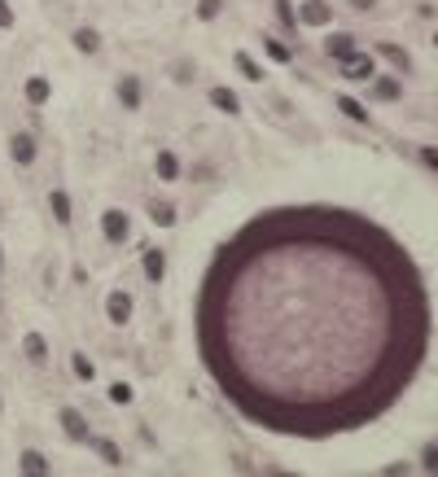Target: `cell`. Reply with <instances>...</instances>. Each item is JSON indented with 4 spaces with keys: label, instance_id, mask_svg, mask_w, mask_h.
Segmentation results:
<instances>
[{
    "label": "cell",
    "instance_id": "6da1fadb",
    "mask_svg": "<svg viewBox=\"0 0 438 477\" xmlns=\"http://www.w3.org/2000/svg\"><path fill=\"white\" fill-rule=\"evenodd\" d=\"M430 346V298L408 249L342 206L254 214L197 293V351L259 429L333 438L377 421Z\"/></svg>",
    "mask_w": 438,
    "mask_h": 477
},
{
    "label": "cell",
    "instance_id": "7a4b0ae2",
    "mask_svg": "<svg viewBox=\"0 0 438 477\" xmlns=\"http://www.w3.org/2000/svg\"><path fill=\"white\" fill-rule=\"evenodd\" d=\"M101 232H105V241H110V245H123L127 236H132V219H127V210L110 206V210L101 214Z\"/></svg>",
    "mask_w": 438,
    "mask_h": 477
},
{
    "label": "cell",
    "instance_id": "3957f363",
    "mask_svg": "<svg viewBox=\"0 0 438 477\" xmlns=\"http://www.w3.org/2000/svg\"><path fill=\"white\" fill-rule=\"evenodd\" d=\"M298 22L303 27H329V22H333V5H329V0H307L298 9Z\"/></svg>",
    "mask_w": 438,
    "mask_h": 477
},
{
    "label": "cell",
    "instance_id": "277c9868",
    "mask_svg": "<svg viewBox=\"0 0 438 477\" xmlns=\"http://www.w3.org/2000/svg\"><path fill=\"white\" fill-rule=\"evenodd\" d=\"M105 315H110V324H127V320H132V293L114 289L110 298H105Z\"/></svg>",
    "mask_w": 438,
    "mask_h": 477
},
{
    "label": "cell",
    "instance_id": "5b68a950",
    "mask_svg": "<svg viewBox=\"0 0 438 477\" xmlns=\"http://www.w3.org/2000/svg\"><path fill=\"white\" fill-rule=\"evenodd\" d=\"M140 263H145V276L158 285L162 276H167V254H162V249H153V245H145L140 249Z\"/></svg>",
    "mask_w": 438,
    "mask_h": 477
},
{
    "label": "cell",
    "instance_id": "8992f818",
    "mask_svg": "<svg viewBox=\"0 0 438 477\" xmlns=\"http://www.w3.org/2000/svg\"><path fill=\"white\" fill-rule=\"evenodd\" d=\"M342 75H347V79H355V83H364V79H373V62H369V57H342Z\"/></svg>",
    "mask_w": 438,
    "mask_h": 477
},
{
    "label": "cell",
    "instance_id": "52a82bcc",
    "mask_svg": "<svg viewBox=\"0 0 438 477\" xmlns=\"http://www.w3.org/2000/svg\"><path fill=\"white\" fill-rule=\"evenodd\" d=\"M9 145H14V149H9V153H14V162H18V166H31V162H35V136H27V132H18L14 140H9Z\"/></svg>",
    "mask_w": 438,
    "mask_h": 477
},
{
    "label": "cell",
    "instance_id": "ba28073f",
    "mask_svg": "<svg viewBox=\"0 0 438 477\" xmlns=\"http://www.w3.org/2000/svg\"><path fill=\"white\" fill-rule=\"evenodd\" d=\"M377 53H382V57H386V62H390V66H395V70H399V75H408V70H412V57H408L404 49H399V44H390V40H382V44H377Z\"/></svg>",
    "mask_w": 438,
    "mask_h": 477
},
{
    "label": "cell",
    "instance_id": "9c48e42d",
    "mask_svg": "<svg viewBox=\"0 0 438 477\" xmlns=\"http://www.w3.org/2000/svg\"><path fill=\"white\" fill-rule=\"evenodd\" d=\"M62 425H66V434L75 438V443H88V438H92V434H88V421H84L75 408H62Z\"/></svg>",
    "mask_w": 438,
    "mask_h": 477
},
{
    "label": "cell",
    "instance_id": "30bf717a",
    "mask_svg": "<svg viewBox=\"0 0 438 477\" xmlns=\"http://www.w3.org/2000/svg\"><path fill=\"white\" fill-rule=\"evenodd\" d=\"M210 105H215L219 114H241V97H237L232 88H210Z\"/></svg>",
    "mask_w": 438,
    "mask_h": 477
},
{
    "label": "cell",
    "instance_id": "8fae6325",
    "mask_svg": "<svg viewBox=\"0 0 438 477\" xmlns=\"http://www.w3.org/2000/svg\"><path fill=\"white\" fill-rule=\"evenodd\" d=\"M153 171H158V180H180V158H175V153L171 149H162L158 153V158H153Z\"/></svg>",
    "mask_w": 438,
    "mask_h": 477
},
{
    "label": "cell",
    "instance_id": "7c38bea8",
    "mask_svg": "<svg viewBox=\"0 0 438 477\" xmlns=\"http://www.w3.org/2000/svg\"><path fill=\"white\" fill-rule=\"evenodd\" d=\"M373 97L377 101H399V97H404V83L390 79V75H377L373 79Z\"/></svg>",
    "mask_w": 438,
    "mask_h": 477
},
{
    "label": "cell",
    "instance_id": "4fadbf2b",
    "mask_svg": "<svg viewBox=\"0 0 438 477\" xmlns=\"http://www.w3.org/2000/svg\"><path fill=\"white\" fill-rule=\"evenodd\" d=\"M88 443H92V451H97L110 469H123V451H118V443H110V438H88Z\"/></svg>",
    "mask_w": 438,
    "mask_h": 477
},
{
    "label": "cell",
    "instance_id": "5bb4252c",
    "mask_svg": "<svg viewBox=\"0 0 438 477\" xmlns=\"http://www.w3.org/2000/svg\"><path fill=\"white\" fill-rule=\"evenodd\" d=\"M118 101H123L127 110H140V79H136V75H123V79H118Z\"/></svg>",
    "mask_w": 438,
    "mask_h": 477
},
{
    "label": "cell",
    "instance_id": "9a60e30c",
    "mask_svg": "<svg viewBox=\"0 0 438 477\" xmlns=\"http://www.w3.org/2000/svg\"><path fill=\"white\" fill-rule=\"evenodd\" d=\"M22 351H27L31 364H44V359H49V342H44L40 333H27V337H22Z\"/></svg>",
    "mask_w": 438,
    "mask_h": 477
},
{
    "label": "cell",
    "instance_id": "2e32d148",
    "mask_svg": "<svg viewBox=\"0 0 438 477\" xmlns=\"http://www.w3.org/2000/svg\"><path fill=\"white\" fill-rule=\"evenodd\" d=\"M325 53H329V57H351V53H355V35H347V31H342V35H329V40H325Z\"/></svg>",
    "mask_w": 438,
    "mask_h": 477
},
{
    "label": "cell",
    "instance_id": "e0dca14e",
    "mask_svg": "<svg viewBox=\"0 0 438 477\" xmlns=\"http://www.w3.org/2000/svg\"><path fill=\"white\" fill-rule=\"evenodd\" d=\"M22 92H27V101H31V105H44V101H49V79H44V75H31Z\"/></svg>",
    "mask_w": 438,
    "mask_h": 477
},
{
    "label": "cell",
    "instance_id": "ac0fdd59",
    "mask_svg": "<svg viewBox=\"0 0 438 477\" xmlns=\"http://www.w3.org/2000/svg\"><path fill=\"white\" fill-rule=\"evenodd\" d=\"M18 469H22V473H40V477H44V473H53V469H49V460H44L40 451H22Z\"/></svg>",
    "mask_w": 438,
    "mask_h": 477
},
{
    "label": "cell",
    "instance_id": "d6986e66",
    "mask_svg": "<svg viewBox=\"0 0 438 477\" xmlns=\"http://www.w3.org/2000/svg\"><path fill=\"white\" fill-rule=\"evenodd\" d=\"M49 206H53V219L57 223H70V197L62 193V188H53V193H49Z\"/></svg>",
    "mask_w": 438,
    "mask_h": 477
},
{
    "label": "cell",
    "instance_id": "ffe728a7",
    "mask_svg": "<svg viewBox=\"0 0 438 477\" xmlns=\"http://www.w3.org/2000/svg\"><path fill=\"white\" fill-rule=\"evenodd\" d=\"M75 49H79V53H97V49H101V35L92 31V27H79V31H75Z\"/></svg>",
    "mask_w": 438,
    "mask_h": 477
},
{
    "label": "cell",
    "instance_id": "44dd1931",
    "mask_svg": "<svg viewBox=\"0 0 438 477\" xmlns=\"http://www.w3.org/2000/svg\"><path fill=\"white\" fill-rule=\"evenodd\" d=\"M232 62H237V70H241V75H245V79H250V83H263V70H259V62H254V57H250V53H237V57H232Z\"/></svg>",
    "mask_w": 438,
    "mask_h": 477
},
{
    "label": "cell",
    "instance_id": "7402d4cb",
    "mask_svg": "<svg viewBox=\"0 0 438 477\" xmlns=\"http://www.w3.org/2000/svg\"><path fill=\"white\" fill-rule=\"evenodd\" d=\"M70 368H75V377H79V381H92V377H97V368H92V359H88L84 351L70 355Z\"/></svg>",
    "mask_w": 438,
    "mask_h": 477
},
{
    "label": "cell",
    "instance_id": "603a6c76",
    "mask_svg": "<svg viewBox=\"0 0 438 477\" xmlns=\"http://www.w3.org/2000/svg\"><path fill=\"white\" fill-rule=\"evenodd\" d=\"M149 214H153V223H158V228H171V223H175V206H167V201H153Z\"/></svg>",
    "mask_w": 438,
    "mask_h": 477
},
{
    "label": "cell",
    "instance_id": "cb8c5ba5",
    "mask_svg": "<svg viewBox=\"0 0 438 477\" xmlns=\"http://www.w3.org/2000/svg\"><path fill=\"white\" fill-rule=\"evenodd\" d=\"M338 110L347 114V118H355V123H369V110H364V105L355 101V97H342V101H338Z\"/></svg>",
    "mask_w": 438,
    "mask_h": 477
},
{
    "label": "cell",
    "instance_id": "d4e9b609",
    "mask_svg": "<svg viewBox=\"0 0 438 477\" xmlns=\"http://www.w3.org/2000/svg\"><path fill=\"white\" fill-rule=\"evenodd\" d=\"M132 395H136V390L127 386V381H114V386H110V403H118V408H127V403H132Z\"/></svg>",
    "mask_w": 438,
    "mask_h": 477
},
{
    "label": "cell",
    "instance_id": "484cf974",
    "mask_svg": "<svg viewBox=\"0 0 438 477\" xmlns=\"http://www.w3.org/2000/svg\"><path fill=\"white\" fill-rule=\"evenodd\" d=\"M263 53L272 57V62H281V66H285V62H289V57H294V53H289V49H285V44H281V40H263Z\"/></svg>",
    "mask_w": 438,
    "mask_h": 477
},
{
    "label": "cell",
    "instance_id": "4316f807",
    "mask_svg": "<svg viewBox=\"0 0 438 477\" xmlns=\"http://www.w3.org/2000/svg\"><path fill=\"white\" fill-rule=\"evenodd\" d=\"M421 469H425V473H438V443H430V447H425V456H421Z\"/></svg>",
    "mask_w": 438,
    "mask_h": 477
},
{
    "label": "cell",
    "instance_id": "83f0119b",
    "mask_svg": "<svg viewBox=\"0 0 438 477\" xmlns=\"http://www.w3.org/2000/svg\"><path fill=\"white\" fill-rule=\"evenodd\" d=\"M417 158H421V162L438 175V149H434V145H421V149H417Z\"/></svg>",
    "mask_w": 438,
    "mask_h": 477
},
{
    "label": "cell",
    "instance_id": "f1b7e54d",
    "mask_svg": "<svg viewBox=\"0 0 438 477\" xmlns=\"http://www.w3.org/2000/svg\"><path fill=\"white\" fill-rule=\"evenodd\" d=\"M223 0H197V18H215Z\"/></svg>",
    "mask_w": 438,
    "mask_h": 477
},
{
    "label": "cell",
    "instance_id": "f546056e",
    "mask_svg": "<svg viewBox=\"0 0 438 477\" xmlns=\"http://www.w3.org/2000/svg\"><path fill=\"white\" fill-rule=\"evenodd\" d=\"M14 27V9H9V0H0V31Z\"/></svg>",
    "mask_w": 438,
    "mask_h": 477
},
{
    "label": "cell",
    "instance_id": "4dcf8cb0",
    "mask_svg": "<svg viewBox=\"0 0 438 477\" xmlns=\"http://www.w3.org/2000/svg\"><path fill=\"white\" fill-rule=\"evenodd\" d=\"M351 5H355V9H373L377 0H351Z\"/></svg>",
    "mask_w": 438,
    "mask_h": 477
},
{
    "label": "cell",
    "instance_id": "1f68e13d",
    "mask_svg": "<svg viewBox=\"0 0 438 477\" xmlns=\"http://www.w3.org/2000/svg\"><path fill=\"white\" fill-rule=\"evenodd\" d=\"M0 271H5V254H0Z\"/></svg>",
    "mask_w": 438,
    "mask_h": 477
},
{
    "label": "cell",
    "instance_id": "d6a6232c",
    "mask_svg": "<svg viewBox=\"0 0 438 477\" xmlns=\"http://www.w3.org/2000/svg\"><path fill=\"white\" fill-rule=\"evenodd\" d=\"M434 49H438V31H434Z\"/></svg>",
    "mask_w": 438,
    "mask_h": 477
}]
</instances>
